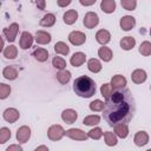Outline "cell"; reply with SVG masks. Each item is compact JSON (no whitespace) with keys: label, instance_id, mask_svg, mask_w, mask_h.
<instances>
[{"label":"cell","instance_id":"18","mask_svg":"<svg viewBox=\"0 0 151 151\" xmlns=\"http://www.w3.org/2000/svg\"><path fill=\"white\" fill-rule=\"evenodd\" d=\"M63 19L66 25H73L78 19V12L76 9H68L64 13Z\"/></svg>","mask_w":151,"mask_h":151},{"label":"cell","instance_id":"3","mask_svg":"<svg viewBox=\"0 0 151 151\" xmlns=\"http://www.w3.org/2000/svg\"><path fill=\"white\" fill-rule=\"evenodd\" d=\"M47 136H48V138L51 140L57 142V140H60L65 136V130H64V127L61 125L55 124V125L50 126V129L47 130Z\"/></svg>","mask_w":151,"mask_h":151},{"label":"cell","instance_id":"23","mask_svg":"<svg viewBox=\"0 0 151 151\" xmlns=\"http://www.w3.org/2000/svg\"><path fill=\"white\" fill-rule=\"evenodd\" d=\"M136 45V39L133 37H124L120 40V47L125 51H130Z\"/></svg>","mask_w":151,"mask_h":151},{"label":"cell","instance_id":"36","mask_svg":"<svg viewBox=\"0 0 151 151\" xmlns=\"http://www.w3.org/2000/svg\"><path fill=\"white\" fill-rule=\"evenodd\" d=\"M52 65L58 68V70H64L66 68V61L61 58V57H54L53 60H52Z\"/></svg>","mask_w":151,"mask_h":151},{"label":"cell","instance_id":"41","mask_svg":"<svg viewBox=\"0 0 151 151\" xmlns=\"http://www.w3.org/2000/svg\"><path fill=\"white\" fill-rule=\"evenodd\" d=\"M71 1L72 0H57L59 7H66V6H68L71 4Z\"/></svg>","mask_w":151,"mask_h":151},{"label":"cell","instance_id":"7","mask_svg":"<svg viewBox=\"0 0 151 151\" xmlns=\"http://www.w3.org/2000/svg\"><path fill=\"white\" fill-rule=\"evenodd\" d=\"M65 136H67L68 138L74 139V140H86L88 138L87 133H85L80 129H70V130L65 131Z\"/></svg>","mask_w":151,"mask_h":151},{"label":"cell","instance_id":"10","mask_svg":"<svg viewBox=\"0 0 151 151\" xmlns=\"http://www.w3.org/2000/svg\"><path fill=\"white\" fill-rule=\"evenodd\" d=\"M77 118H78V113H77V111H74L72 109H66L61 113V119L66 124H73L77 120Z\"/></svg>","mask_w":151,"mask_h":151},{"label":"cell","instance_id":"40","mask_svg":"<svg viewBox=\"0 0 151 151\" xmlns=\"http://www.w3.org/2000/svg\"><path fill=\"white\" fill-rule=\"evenodd\" d=\"M11 93V86L4 83H0V99H6Z\"/></svg>","mask_w":151,"mask_h":151},{"label":"cell","instance_id":"29","mask_svg":"<svg viewBox=\"0 0 151 151\" xmlns=\"http://www.w3.org/2000/svg\"><path fill=\"white\" fill-rule=\"evenodd\" d=\"M104 134V139H105V144L107 146H114L118 142L117 139V136L113 133V132H110V131H106L103 133Z\"/></svg>","mask_w":151,"mask_h":151},{"label":"cell","instance_id":"45","mask_svg":"<svg viewBox=\"0 0 151 151\" xmlns=\"http://www.w3.org/2000/svg\"><path fill=\"white\" fill-rule=\"evenodd\" d=\"M40 150H45V151H48V147L45 146V145H41V146H38L35 147V151H40Z\"/></svg>","mask_w":151,"mask_h":151},{"label":"cell","instance_id":"42","mask_svg":"<svg viewBox=\"0 0 151 151\" xmlns=\"http://www.w3.org/2000/svg\"><path fill=\"white\" fill-rule=\"evenodd\" d=\"M97 0H79V2L83 5V6H92L96 4Z\"/></svg>","mask_w":151,"mask_h":151},{"label":"cell","instance_id":"31","mask_svg":"<svg viewBox=\"0 0 151 151\" xmlns=\"http://www.w3.org/2000/svg\"><path fill=\"white\" fill-rule=\"evenodd\" d=\"M18 54V48L14 45H9L4 50V55L6 59H14Z\"/></svg>","mask_w":151,"mask_h":151},{"label":"cell","instance_id":"1","mask_svg":"<svg viewBox=\"0 0 151 151\" xmlns=\"http://www.w3.org/2000/svg\"><path fill=\"white\" fill-rule=\"evenodd\" d=\"M101 111L110 126L119 123L127 124L136 112V101L131 91L123 87L112 92Z\"/></svg>","mask_w":151,"mask_h":151},{"label":"cell","instance_id":"11","mask_svg":"<svg viewBox=\"0 0 151 151\" xmlns=\"http://www.w3.org/2000/svg\"><path fill=\"white\" fill-rule=\"evenodd\" d=\"M120 27L123 31H130L136 25V19L132 15H125L120 19Z\"/></svg>","mask_w":151,"mask_h":151},{"label":"cell","instance_id":"25","mask_svg":"<svg viewBox=\"0 0 151 151\" xmlns=\"http://www.w3.org/2000/svg\"><path fill=\"white\" fill-rule=\"evenodd\" d=\"M33 57H34L38 61L44 63V61H46V60L48 59V52H47V50L39 47V48L34 50V52H33Z\"/></svg>","mask_w":151,"mask_h":151},{"label":"cell","instance_id":"28","mask_svg":"<svg viewBox=\"0 0 151 151\" xmlns=\"http://www.w3.org/2000/svg\"><path fill=\"white\" fill-rule=\"evenodd\" d=\"M101 64H100V61L98 60V59H94V58H92V59H90L88 61H87V68L91 71V72H93V73H98V72H100L101 71Z\"/></svg>","mask_w":151,"mask_h":151},{"label":"cell","instance_id":"5","mask_svg":"<svg viewBox=\"0 0 151 151\" xmlns=\"http://www.w3.org/2000/svg\"><path fill=\"white\" fill-rule=\"evenodd\" d=\"M68 41L74 46H80L86 41V35L80 31H73L68 34Z\"/></svg>","mask_w":151,"mask_h":151},{"label":"cell","instance_id":"8","mask_svg":"<svg viewBox=\"0 0 151 151\" xmlns=\"http://www.w3.org/2000/svg\"><path fill=\"white\" fill-rule=\"evenodd\" d=\"M19 117H20V113H19V111H18L17 109H14V107H9V109H6V110L4 111V119H5L7 123L13 124V123H15V122L19 119Z\"/></svg>","mask_w":151,"mask_h":151},{"label":"cell","instance_id":"6","mask_svg":"<svg viewBox=\"0 0 151 151\" xmlns=\"http://www.w3.org/2000/svg\"><path fill=\"white\" fill-rule=\"evenodd\" d=\"M19 32V25L17 22H13L8 27L4 28V34L6 37V39L9 41V42H13L17 38V34Z\"/></svg>","mask_w":151,"mask_h":151},{"label":"cell","instance_id":"24","mask_svg":"<svg viewBox=\"0 0 151 151\" xmlns=\"http://www.w3.org/2000/svg\"><path fill=\"white\" fill-rule=\"evenodd\" d=\"M54 22H55V15L53 13H47L40 20V26H42V27H51V26L54 25Z\"/></svg>","mask_w":151,"mask_h":151},{"label":"cell","instance_id":"15","mask_svg":"<svg viewBox=\"0 0 151 151\" xmlns=\"http://www.w3.org/2000/svg\"><path fill=\"white\" fill-rule=\"evenodd\" d=\"M110 85H111L112 88H114V90L123 88V87H125V85H126V78H125L124 76H122V74H116V76L112 77Z\"/></svg>","mask_w":151,"mask_h":151},{"label":"cell","instance_id":"38","mask_svg":"<svg viewBox=\"0 0 151 151\" xmlns=\"http://www.w3.org/2000/svg\"><path fill=\"white\" fill-rule=\"evenodd\" d=\"M104 101L99 100V99H96L90 103V110L91 111H94V112H98V111H101L104 109Z\"/></svg>","mask_w":151,"mask_h":151},{"label":"cell","instance_id":"22","mask_svg":"<svg viewBox=\"0 0 151 151\" xmlns=\"http://www.w3.org/2000/svg\"><path fill=\"white\" fill-rule=\"evenodd\" d=\"M2 76L7 80H14L18 77V68L15 66H6L2 71Z\"/></svg>","mask_w":151,"mask_h":151},{"label":"cell","instance_id":"14","mask_svg":"<svg viewBox=\"0 0 151 151\" xmlns=\"http://www.w3.org/2000/svg\"><path fill=\"white\" fill-rule=\"evenodd\" d=\"M113 133L119 137V138H126L127 134H129V127H127V124H124V123H119V124H116L113 125Z\"/></svg>","mask_w":151,"mask_h":151},{"label":"cell","instance_id":"27","mask_svg":"<svg viewBox=\"0 0 151 151\" xmlns=\"http://www.w3.org/2000/svg\"><path fill=\"white\" fill-rule=\"evenodd\" d=\"M57 79H58V81L60 83V84H63V85H65V84H67L68 81H70V79H71V72L70 71H67V70H59V72L57 73Z\"/></svg>","mask_w":151,"mask_h":151},{"label":"cell","instance_id":"2","mask_svg":"<svg viewBox=\"0 0 151 151\" xmlns=\"http://www.w3.org/2000/svg\"><path fill=\"white\" fill-rule=\"evenodd\" d=\"M73 91L81 98H90L96 93V83L87 76H80L73 81Z\"/></svg>","mask_w":151,"mask_h":151},{"label":"cell","instance_id":"44","mask_svg":"<svg viewBox=\"0 0 151 151\" xmlns=\"http://www.w3.org/2000/svg\"><path fill=\"white\" fill-rule=\"evenodd\" d=\"M37 6H38L39 9H45L46 1H45V0H37Z\"/></svg>","mask_w":151,"mask_h":151},{"label":"cell","instance_id":"16","mask_svg":"<svg viewBox=\"0 0 151 151\" xmlns=\"http://www.w3.org/2000/svg\"><path fill=\"white\" fill-rule=\"evenodd\" d=\"M52 40L51 38V34L45 32V31H37L35 33V41L37 44H40V45H47L50 44Z\"/></svg>","mask_w":151,"mask_h":151},{"label":"cell","instance_id":"12","mask_svg":"<svg viewBox=\"0 0 151 151\" xmlns=\"http://www.w3.org/2000/svg\"><path fill=\"white\" fill-rule=\"evenodd\" d=\"M33 35L29 32H22L21 37H20V48L22 50H27L32 46L33 44Z\"/></svg>","mask_w":151,"mask_h":151},{"label":"cell","instance_id":"9","mask_svg":"<svg viewBox=\"0 0 151 151\" xmlns=\"http://www.w3.org/2000/svg\"><path fill=\"white\" fill-rule=\"evenodd\" d=\"M31 137V129L26 125L19 127L17 130V140L19 143H26Z\"/></svg>","mask_w":151,"mask_h":151},{"label":"cell","instance_id":"46","mask_svg":"<svg viewBox=\"0 0 151 151\" xmlns=\"http://www.w3.org/2000/svg\"><path fill=\"white\" fill-rule=\"evenodd\" d=\"M4 45H5V42H4V39H2V38H1V35H0V52L4 50V47H5Z\"/></svg>","mask_w":151,"mask_h":151},{"label":"cell","instance_id":"17","mask_svg":"<svg viewBox=\"0 0 151 151\" xmlns=\"http://www.w3.org/2000/svg\"><path fill=\"white\" fill-rule=\"evenodd\" d=\"M133 142H134V144L137 146H144V145H146L149 143V134L145 131H138L134 134Z\"/></svg>","mask_w":151,"mask_h":151},{"label":"cell","instance_id":"21","mask_svg":"<svg viewBox=\"0 0 151 151\" xmlns=\"http://www.w3.org/2000/svg\"><path fill=\"white\" fill-rule=\"evenodd\" d=\"M100 9L104 13H113L116 11V1L114 0H101L100 2Z\"/></svg>","mask_w":151,"mask_h":151},{"label":"cell","instance_id":"26","mask_svg":"<svg viewBox=\"0 0 151 151\" xmlns=\"http://www.w3.org/2000/svg\"><path fill=\"white\" fill-rule=\"evenodd\" d=\"M98 55H99L100 59L104 60V61H110V60L112 59V57H113L111 48H109V47H106V46H104V45H103V47H100V48L98 50Z\"/></svg>","mask_w":151,"mask_h":151},{"label":"cell","instance_id":"33","mask_svg":"<svg viewBox=\"0 0 151 151\" xmlns=\"http://www.w3.org/2000/svg\"><path fill=\"white\" fill-rule=\"evenodd\" d=\"M99 122H100V117H99V116H97V114H91V116H87V117L84 118L83 124L88 125V126H93V125H97Z\"/></svg>","mask_w":151,"mask_h":151},{"label":"cell","instance_id":"13","mask_svg":"<svg viewBox=\"0 0 151 151\" xmlns=\"http://www.w3.org/2000/svg\"><path fill=\"white\" fill-rule=\"evenodd\" d=\"M146 78H147V74H146V72H145L144 70H142V68L134 70V71L132 72V74H131V79H132V81H133L134 84H142V83H144V81L146 80Z\"/></svg>","mask_w":151,"mask_h":151},{"label":"cell","instance_id":"37","mask_svg":"<svg viewBox=\"0 0 151 151\" xmlns=\"http://www.w3.org/2000/svg\"><path fill=\"white\" fill-rule=\"evenodd\" d=\"M100 93L101 96L105 98V100H107L112 93V86L110 84H103L101 87H100Z\"/></svg>","mask_w":151,"mask_h":151},{"label":"cell","instance_id":"30","mask_svg":"<svg viewBox=\"0 0 151 151\" xmlns=\"http://www.w3.org/2000/svg\"><path fill=\"white\" fill-rule=\"evenodd\" d=\"M54 51L58 54H63V55H67L70 52V47L64 42V41H58L54 45Z\"/></svg>","mask_w":151,"mask_h":151},{"label":"cell","instance_id":"32","mask_svg":"<svg viewBox=\"0 0 151 151\" xmlns=\"http://www.w3.org/2000/svg\"><path fill=\"white\" fill-rule=\"evenodd\" d=\"M139 53L144 57H149L151 54V42L150 41H143L139 46Z\"/></svg>","mask_w":151,"mask_h":151},{"label":"cell","instance_id":"39","mask_svg":"<svg viewBox=\"0 0 151 151\" xmlns=\"http://www.w3.org/2000/svg\"><path fill=\"white\" fill-rule=\"evenodd\" d=\"M11 138V131L7 127L0 129V144H5Z\"/></svg>","mask_w":151,"mask_h":151},{"label":"cell","instance_id":"43","mask_svg":"<svg viewBox=\"0 0 151 151\" xmlns=\"http://www.w3.org/2000/svg\"><path fill=\"white\" fill-rule=\"evenodd\" d=\"M13 150H15V151H21L22 147H21L20 145H9V146L7 147V151H13Z\"/></svg>","mask_w":151,"mask_h":151},{"label":"cell","instance_id":"35","mask_svg":"<svg viewBox=\"0 0 151 151\" xmlns=\"http://www.w3.org/2000/svg\"><path fill=\"white\" fill-rule=\"evenodd\" d=\"M120 4L126 11H133L137 7V0H120Z\"/></svg>","mask_w":151,"mask_h":151},{"label":"cell","instance_id":"19","mask_svg":"<svg viewBox=\"0 0 151 151\" xmlns=\"http://www.w3.org/2000/svg\"><path fill=\"white\" fill-rule=\"evenodd\" d=\"M85 60H86V55H85L83 52H76V53L71 57L70 63H71L72 66L79 67V66H81V65L85 63Z\"/></svg>","mask_w":151,"mask_h":151},{"label":"cell","instance_id":"20","mask_svg":"<svg viewBox=\"0 0 151 151\" xmlns=\"http://www.w3.org/2000/svg\"><path fill=\"white\" fill-rule=\"evenodd\" d=\"M96 39L99 44L101 45H106L107 42H110L111 40V34L107 29H99L96 34Z\"/></svg>","mask_w":151,"mask_h":151},{"label":"cell","instance_id":"34","mask_svg":"<svg viewBox=\"0 0 151 151\" xmlns=\"http://www.w3.org/2000/svg\"><path fill=\"white\" fill-rule=\"evenodd\" d=\"M103 130L100 127H94V129H91L88 132H87V137L91 138V139H94V140H98L101 138L103 136Z\"/></svg>","mask_w":151,"mask_h":151},{"label":"cell","instance_id":"4","mask_svg":"<svg viewBox=\"0 0 151 151\" xmlns=\"http://www.w3.org/2000/svg\"><path fill=\"white\" fill-rule=\"evenodd\" d=\"M83 22H84V26L86 28H90V29L94 28L99 24V17L94 12H87L85 14V17H84V21Z\"/></svg>","mask_w":151,"mask_h":151}]
</instances>
